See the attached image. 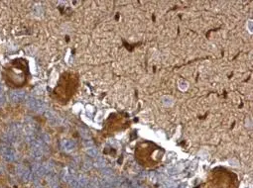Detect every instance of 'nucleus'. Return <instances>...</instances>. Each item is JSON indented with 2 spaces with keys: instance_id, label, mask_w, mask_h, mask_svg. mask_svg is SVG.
Instances as JSON below:
<instances>
[{
  "instance_id": "obj_9",
  "label": "nucleus",
  "mask_w": 253,
  "mask_h": 188,
  "mask_svg": "<svg viewBox=\"0 0 253 188\" xmlns=\"http://www.w3.org/2000/svg\"><path fill=\"white\" fill-rule=\"evenodd\" d=\"M252 21L251 20H249V21L247 22V28H248V30H249L250 33H252V30H253V28H252Z\"/></svg>"
},
{
  "instance_id": "obj_8",
  "label": "nucleus",
  "mask_w": 253,
  "mask_h": 188,
  "mask_svg": "<svg viewBox=\"0 0 253 188\" xmlns=\"http://www.w3.org/2000/svg\"><path fill=\"white\" fill-rule=\"evenodd\" d=\"M149 178L151 179V181H153V182H156L157 181V174L155 173V172H150L149 173Z\"/></svg>"
},
{
  "instance_id": "obj_3",
  "label": "nucleus",
  "mask_w": 253,
  "mask_h": 188,
  "mask_svg": "<svg viewBox=\"0 0 253 188\" xmlns=\"http://www.w3.org/2000/svg\"><path fill=\"white\" fill-rule=\"evenodd\" d=\"M162 103L164 104L165 106H172L174 104V101H173V98H171L170 96H164L162 98Z\"/></svg>"
},
{
  "instance_id": "obj_6",
  "label": "nucleus",
  "mask_w": 253,
  "mask_h": 188,
  "mask_svg": "<svg viewBox=\"0 0 253 188\" xmlns=\"http://www.w3.org/2000/svg\"><path fill=\"white\" fill-rule=\"evenodd\" d=\"M179 88L181 89V90L183 91H185L188 89V83L186 82V81H181L180 83H179Z\"/></svg>"
},
{
  "instance_id": "obj_7",
  "label": "nucleus",
  "mask_w": 253,
  "mask_h": 188,
  "mask_svg": "<svg viewBox=\"0 0 253 188\" xmlns=\"http://www.w3.org/2000/svg\"><path fill=\"white\" fill-rule=\"evenodd\" d=\"M87 154H89L91 157H96V154H97V150L95 149H93V148H91V149H88L87 150Z\"/></svg>"
},
{
  "instance_id": "obj_5",
  "label": "nucleus",
  "mask_w": 253,
  "mask_h": 188,
  "mask_svg": "<svg viewBox=\"0 0 253 188\" xmlns=\"http://www.w3.org/2000/svg\"><path fill=\"white\" fill-rule=\"evenodd\" d=\"M180 167H179L178 165H174L172 167H169L168 169H167V172H168L169 174H176V173H179L180 172Z\"/></svg>"
},
{
  "instance_id": "obj_1",
  "label": "nucleus",
  "mask_w": 253,
  "mask_h": 188,
  "mask_svg": "<svg viewBox=\"0 0 253 188\" xmlns=\"http://www.w3.org/2000/svg\"><path fill=\"white\" fill-rule=\"evenodd\" d=\"M26 60H15L8 63L4 68V79H5L8 86L18 87L22 86L25 82V74L24 72L27 68H25Z\"/></svg>"
},
{
  "instance_id": "obj_2",
  "label": "nucleus",
  "mask_w": 253,
  "mask_h": 188,
  "mask_svg": "<svg viewBox=\"0 0 253 188\" xmlns=\"http://www.w3.org/2000/svg\"><path fill=\"white\" fill-rule=\"evenodd\" d=\"M62 146H63L64 150H66L67 152H70V150H73V148H75V145L70 141H64L62 143Z\"/></svg>"
},
{
  "instance_id": "obj_4",
  "label": "nucleus",
  "mask_w": 253,
  "mask_h": 188,
  "mask_svg": "<svg viewBox=\"0 0 253 188\" xmlns=\"http://www.w3.org/2000/svg\"><path fill=\"white\" fill-rule=\"evenodd\" d=\"M163 186L164 188H176V184L171 179H165L163 180Z\"/></svg>"
}]
</instances>
